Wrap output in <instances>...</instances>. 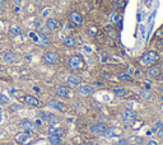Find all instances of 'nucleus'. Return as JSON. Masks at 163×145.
Here are the masks:
<instances>
[{
	"label": "nucleus",
	"mask_w": 163,
	"mask_h": 145,
	"mask_svg": "<svg viewBox=\"0 0 163 145\" xmlns=\"http://www.w3.org/2000/svg\"><path fill=\"white\" fill-rule=\"evenodd\" d=\"M158 60H159V54L156 52V51H148L144 55L140 57L139 60V65L140 66H144V68H148V66H153Z\"/></svg>",
	"instance_id": "1"
},
{
	"label": "nucleus",
	"mask_w": 163,
	"mask_h": 145,
	"mask_svg": "<svg viewBox=\"0 0 163 145\" xmlns=\"http://www.w3.org/2000/svg\"><path fill=\"white\" fill-rule=\"evenodd\" d=\"M68 65H69V68L73 70H80L84 68V61L79 55H74V56H70Z\"/></svg>",
	"instance_id": "2"
},
{
	"label": "nucleus",
	"mask_w": 163,
	"mask_h": 145,
	"mask_svg": "<svg viewBox=\"0 0 163 145\" xmlns=\"http://www.w3.org/2000/svg\"><path fill=\"white\" fill-rule=\"evenodd\" d=\"M42 60L49 64V65H56L60 63V57L59 55H57L56 52H54V51H49V52L44 54V56H42Z\"/></svg>",
	"instance_id": "3"
},
{
	"label": "nucleus",
	"mask_w": 163,
	"mask_h": 145,
	"mask_svg": "<svg viewBox=\"0 0 163 145\" xmlns=\"http://www.w3.org/2000/svg\"><path fill=\"white\" fill-rule=\"evenodd\" d=\"M107 130V126L102 124V122H97V124H92L89 126V131L93 135H103Z\"/></svg>",
	"instance_id": "4"
},
{
	"label": "nucleus",
	"mask_w": 163,
	"mask_h": 145,
	"mask_svg": "<svg viewBox=\"0 0 163 145\" xmlns=\"http://www.w3.org/2000/svg\"><path fill=\"white\" fill-rule=\"evenodd\" d=\"M23 101H24L27 105H30V106H32V107H36V108H41V107L44 106V103H42V102L38 99V98H36L35 96H31V94L24 96Z\"/></svg>",
	"instance_id": "5"
},
{
	"label": "nucleus",
	"mask_w": 163,
	"mask_h": 145,
	"mask_svg": "<svg viewBox=\"0 0 163 145\" xmlns=\"http://www.w3.org/2000/svg\"><path fill=\"white\" fill-rule=\"evenodd\" d=\"M122 135V129L120 127H107L106 132L103 134V136H106L107 139H112V138H120Z\"/></svg>",
	"instance_id": "6"
},
{
	"label": "nucleus",
	"mask_w": 163,
	"mask_h": 145,
	"mask_svg": "<svg viewBox=\"0 0 163 145\" xmlns=\"http://www.w3.org/2000/svg\"><path fill=\"white\" fill-rule=\"evenodd\" d=\"M56 94L61 98H70L73 96V92H71V88H69L68 85H60L56 89Z\"/></svg>",
	"instance_id": "7"
},
{
	"label": "nucleus",
	"mask_w": 163,
	"mask_h": 145,
	"mask_svg": "<svg viewBox=\"0 0 163 145\" xmlns=\"http://www.w3.org/2000/svg\"><path fill=\"white\" fill-rule=\"evenodd\" d=\"M93 87L88 85V84H83V85H79V89H78V94L80 97H89L90 94H93Z\"/></svg>",
	"instance_id": "8"
},
{
	"label": "nucleus",
	"mask_w": 163,
	"mask_h": 145,
	"mask_svg": "<svg viewBox=\"0 0 163 145\" xmlns=\"http://www.w3.org/2000/svg\"><path fill=\"white\" fill-rule=\"evenodd\" d=\"M69 19L71 23H73V26L79 27V26L83 24V17H82V14L78 12H71L70 15H69Z\"/></svg>",
	"instance_id": "9"
},
{
	"label": "nucleus",
	"mask_w": 163,
	"mask_h": 145,
	"mask_svg": "<svg viewBox=\"0 0 163 145\" xmlns=\"http://www.w3.org/2000/svg\"><path fill=\"white\" fill-rule=\"evenodd\" d=\"M49 106L51 107V108H54L56 111H59V112H65L66 110V105H64L61 101H57V99H51L49 102Z\"/></svg>",
	"instance_id": "10"
},
{
	"label": "nucleus",
	"mask_w": 163,
	"mask_h": 145,
	"mask_svg": "<svg viewBox=\"0 0 163 145\" xmlns=\"http://www.w3.org/2000/svg\"><path fill=\"white\" fill-rule=\"evenodd\" d=\"M121 117H122V120L125 121V122H131V121H134V120L136 119V112L133 111V110L126 108L125 111L122 112Z\"/></svg>",
	"instance_id": "11"
},
{
	"label": "nucleus",
	"mask_w": 163,
	"mask_h": 145,
	"mask_svg": "<svg viewBox=\"0 0 163 145\" xmlns=\"http://www.w3.org/2000/svg\"><path fill=\"white\" fill-rule=\"evenodd\" d=\"M66 84H68L69 88H78L80 85V78L76 77V75H70L68 78V80H66Z\"/></svg>",
	"instance_id": "12"
},
{
	"label": "nucleus",
	"mask_w": 163,
	"mask_h": 145,
	"mask_svg": "<svg viewBox=\"0 0 163 145\" xmlns=\"http://www.w3.org/2000/svg\"><path fill=\"white\" fill-rule=\"evenodd\" d=\"M16 140H17L18 143H21V144H27V143L31 140V135L28 134L27 131H24V132H18V134L16 135Z\"/></svg>",
	"instance_id": "13"
},
{
	"label": "nucleus",
	"mask_w": 163,
	"mask_h": 145,
	"mask_svg": "<svg viewBox=\"0 0 163 145\" xmlns=\"http://www.w3.org/2000/svg\"><path fill=\"white\" fill-rule=\"evenodd\" d=\"M21 126H22L23 129H24V131L28 132V131H32V130H35L36 124L33 122V121L26 119V120H22V121H21Z\"/></svg>",
	"instance_id": "14"
},
{
	"label": "nucleus",
	"mask_w": 163,
	"mask_h": 145,
	"mask_svg": "<svg viewBox=\"0 0 163 145\" xmlns=\"http://www.w3.org/2000/svg\"><path fill=\"white\" fill-rule=\"evenodd\" d=\"M161 74H162V71H161L159 66H154V65H153V66H150L149 70H148V75H149L150 78H153V79H158Z\"/></svg>",
	"instance_id": "15"
},
{
	"label": "nucleus",
	"mask_w": 163,
	"mask_h": 145,
	"mask_svg": "<svg viewBox=\"0 0 163 145\" xmlns=\"http://www.w3.org/2000/svg\"><path fill=\"white\" fill-rule=\"evenodd\" d=\"M64 45L66 47H75V46L78 45V38H76L75 36H68L64 40Z\"/></svg>",
	"instance_id": "16"
},
{
	"label": "nucleus",
	"mask_w": 163,
	"mask_h": 145,
	"mask_svg": "<svg viewBox=\"0 0 163 145\" xmlns=\"http://www.w3.org/2000/svg\"><path fill=\"white\" fill-rule=\"evenodd\" d=\"M46 27L49 28L50 31H56L59 28V21L55 19V18H49L46 21Z\"/></svg>",
	"instance_id": "17"
},
{
	"label": "nucleus",
	"mask_w": 163,
	"mask_h": 145,
	"mask_svg": "<svg viewBox=\"0 0 163 145\" xmlns=\"http://www.w3.org/2000/svg\"><path fill=\"white\" fill-rule=\"evenodd\" d=\"M16 59H17L16 54H14V52H10V51H9V52H5V54L3 55V61L5 63V64H10V63H13Z\"/></svg>",
	"instance_id": "18"
},
{
	"label": "nucleus",
	"mask_w": 163,
	"mask_h": 145,
	"mask_svg": "<svg viewBox=\"0 0 163 145\" xmlns=\"http://www.w3.org/2000/svg\"><path fill=\"white\" fill-rule=\"evenodd\" d=\"M49 134H50V135H59V136H63L64 130H63V129H60L59 126H50V129H49Z\"/></svg>",
	"instance_id": "19"
},
{
	"label": "nucleus",
	"mask_w": 163,
	"mask_h": 145,
	"mask_svg": "<svg viewBox=\"0 0 163 145\" xmlns=\"http://www.w3.org/2000/svg\"><path fill=\"white\" fill-rule=\"evenodd\" d=\"M121 19V17H120V13L117 10H113L111 14H110V22L112 23V24H117Z\"/></svg>",
	"instance_id": "20"
},
{
	"label": "nucleus",
	"mask_w": 163,
	"mask_h": 145,
	"mask_svg": "<svg viewBox=\"0 0 163 145\" xmlns=\"http://www.w3.org/2000/svg\"><path fill=\"white\" fill-rule=\"evenodd\" d=\"M112 92H113V94L117 96V97H124L126 94V89L124 87H113Z\"/></svg>",
	"instance_id": "21"
},
{
	"label": "nucleus",
	"mask_w": 163,
	"mask_h": 145,
	"mask_svg": "<svg viewBox=\"0 0 163 145\" xmlns=\"http://www.w3.org/2000/svg\"><path fill=\"white\" fill-rule=\"evenodd\" d=\"M49 141L52 145H60L61 144V136H59V135H50Z\"/></svg>",
	"instance_id": "22"
},
{
	"label": "nucleus",
	"mask_w": 163,
	"mask_h": 145,
	"mask_svg": "<svg viewBox=\"0 0 163 145\" xmlns=\"http://www.w3.org/2000/svg\"><path fill=\"white\" fill-rule=\"evenodd\" d=\"M117 78H119V80H121V82H133L131 75L127 73H120L117 75Z\"/></svg>",
	"instance_id": "23"
},
{
	"label": "nucleus",
	"mask_w": 163,
	"mask_h": 145,
	"mask_svg": "<svg viewBox=\"0 0 163 145\" xmlns=\"http://www.w3.org/2000/svg\"><path fill=\"white\" fill-rule=\"evenodd\" d=\"M127 141H129V144H133V145H140L143 143V138H139L136 135H134L130 139H127Z\"/></svg>",
	"instance_id": "24"
},
{
	"label": "nucleus",
	"mask_w": 163,
	"mask_h": 145,
	"mask_svg": "<svg viewBox=\"0 0 163 145\" xmlns=\"http://www.w3.org/2000/svg\"><path fill=\"white\" fill-rule=\"evenodd\" d=\"M9 33H10L12 36H19L22 33V31L18 26H12L10 28H9Z\"/></svg>",
	"instance_id": "25"
},
{
	"label": "nucleus",
	"mask_w": 163,
	"mask_h": 145,
	"mask_svg": "<svg viewBox=\"0 0 163 145\" xmlns=\"http://www.w3.org/2000/svg\"><path fill=\"white\" fill-rule=\"evenodd\" d=\"M37 35H38V43H41L42 46L49 45V40H47L44 35H42V33H37Z\"/></svg>",
	"instance_id": "26"
},
{
	"label": "nucleus",
	"mask_w": 163,
	"mask_h": 145,
	"mask_svg": "<svg viewBox=\"0 0 163 145\" xmlns=\"http://www.w3.org/2000/svg\"><path fill=\"white\" fill-rule=\"evenodd\" d=\"M40 117H41L42 120H45V121H47V122H49V121H50L52 117H55V116L52 115V113H47V112H41V113H40Z\"/></svg>",
	"instance_id": "27"
},
{
	"label": "nucleus",
	"mask_w": 163,
	"mask_h": 145,
	"mask_svg": "<svg viewBox=\"0 0 163 145\" xmlns=\"http://www.w3.org/2000/svg\"><path fill=\"white\" fill-rule=\"evenodd\" d=\"M9 103V99L5 94H3V93H0V105H8Z\"/></svg>",
	"instance_id": "28"
},
{
	"label": "nucleus",
	"mask_w": 163,
	"mask_h": 145,
	"mask_svg": "<svg viewBox=\"0 0 163 145\" xmlns=\"http://www.w3.org/2000/svg\"><path fill=\"white\" fill-rule=\"evenodd\" d=\"M127 144H129L127 139L121 138V136H120V138L117 139V141H116V145H127Z\"/></svg>",
	"instance_id": "29"
},
{
	"label": "nucleus",
	"mask_w": 163,
	"mask_h": 145,
	"mask_svg": "<svg viewBox=\"0 0 163 145\" xmlns=\"http://www.w3.org/2000/svg\"><path fill=\"white\" fill-rule=\"evenodd\" d=\"M115 7L124 9L125 8V0H116V1H115Z\"/></svg>",
	"instance_id": "30"
},
{
	"label": "nucleus",
	"mask_w": 163,
	"mask_h": 145,
	"mask_svg": "<svg viewBox=\"0 0 163 145\" xmlns=\"http://www.w3.org/2000/svg\"><path fill=\"white\" fill-rule=\"evenodd\" d=\"M140 94H142L143 98H145V99H147V98H150V92L149 91H142Z\"/></svg>",
	"instance_id": "31"
},
{
	"label": "nucleus",
	"mask_w": 163,
	"mask_h": 145,
	"mask_svg": "<svg viewBox=\"0 0 163 145\" xmlns=\"http://www.w3.org/2000/svg\"><path fill=\"white\" fill-rule=\"evenodd\" d=\"M107 33L111 38H116V32H115L113 29H107Z\"/></svg>",
	"instance_id": "32"
},
{
	"label": "nucleus",
	"mask_w": 163,
	"mask_h": 145,
	"mask_svg": "<svg viewBox=\"0 0 163 145\" xmlns=\"http://www.w3.org/2000/svg\"><path fill=\"white\" fill-rule=\"evenodd\" d=\"M89 35L90 36H94L96 33H97V28H94V27H89Z\"/></svg>",
	"instance_id": "33"
},
{
	"label": "nucleus",
	"mask_w": 163,
	"mask_h": 145,
	"mask_svg": "<svg viewBox=\"0 0 163 145\" xmlns=\"http://www.w3.org/2000/svg\"><path fill=\"white\" fill-rule=\"evenodd\" d=\"M163 129V121H159V122L156 124V130H161Z\"/></svg>",
	"instance_id": "34"
},
{
	"label": "nucleus",
	"mask_w": 163,
	"mask_h": 145,
	"mask_svg": "<svg viewBox=\"0 0 163 145\" xmlns=\"http://www.w3.org/2000/svg\"><path fill=\"white\" fill-rule=\"evenodd\" d=\"M26 1H27V0H16V4H17V5H23Z\"/></svg>",
	"instance_id": "35"
},
{
	"label": "nucleus",
	"mask_w": 163,
	"mask_h": 145,
	"mask_svg": "<svg viewBox=\"0 0 163 145\" xmlns=\"http://www.w3.org/2000/svg\"><path fill=\"white\" fill-rule=\"evenodd\" d=\"M157 135L159 138H162L163 139V129H161V130H157Z\"/></svg>",
	"instance_id": "36"
},
{
	"label": "nucleus",
	"mask_w": 163,
	"mask_h": 145,
	"mask_svg": "<svg viewBox=\"0 0 163 145\" xmlns=\"http://www.w3.org/2000/svg\"><path fill=\"white\" fill-rule=\"evenodd\" d=\"M147 145H158V143L156 141V140H149V141L147 143Z\"/></svg>",
	"instance_id": "37"
},
{
	"label": "nucleus",
	"mask_w": 163,
	"mask_h": 145,
	"mask_svg": "<svg viewBox=\"0 0 163 145\" xmlns=\"http://www.w3.org/2000/svg\"><path fill=\"white\" fill-rule=\"evenodd\" d=\"M158 43H159V46L163 49V38H159V41H158Z\"/></svg>",
	"instance_id": "38"
},
{
	"label": "nucleus",
	"mask_w": 163,
	"mask_h": 145,
	"mask_svg": "<svg viewBox=\"0 0 163 145\" xmlns=\"http://www.w3.org/2000/svg\"><path fill=\"white\" fill-rule=\"evenodd\" d=\"M47 14H49V10H44V17H46Z\"/></svg>",
	"instance_id": "39"
},
{
	"label": "nucleus",
	"mask_w": 163,
	"mask_h": 145,
	"mask_svg": "<svg viewBox=\"0 0 163 145\" xmlns=\"http://www.w3.org/2000/svg\"><path fill=\"white\" fill-rule=\"evenodd\" d=\"M1 120H3V115L0 113V122H1Z\"/></svg>",
	"instance_id": "40"
},
{
	"label": "nucleus",
	"mask_w": 163,
	"mask_h": 145,
	"mask_svg": "<svg viewBox=\"0 0 163 145\" xmlns=\"http://www.w3.org/2000/svg\"><path fill=\"white\" fill-rule=\"evenodd\" d=\"M161 102H162V103H163V96L161 97Z\"/></svg>",
	"instance_id": "41"
},
{
	"label": "nucleus",
	"mask_w": 163,
	"mask_h": 145,
	"mask_svg": "<svg viewBox=\"0 0 163 145\" xmlns=\"http://www.w3.org/2000/svg\"><path fill=\"white\" fill-rule=\"evenodd\" d=\"M159 57H162V60H163V54H162V55H159Z\"/></svg>",
	"instance_id": "42"
}]
</instances>
